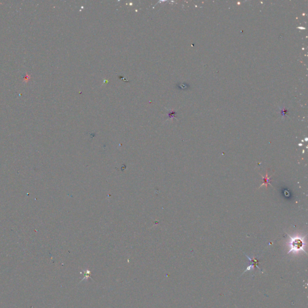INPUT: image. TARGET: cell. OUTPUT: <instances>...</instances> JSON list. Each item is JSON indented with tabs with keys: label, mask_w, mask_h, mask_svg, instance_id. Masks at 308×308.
<instances>
[{
	"label": "cell",
	"mask_w": 308,
	"mask_h": 308,
	"mask_svg": "<svg viewBox=\"0 0 308 308\" xmlns=\"http://www.w3.org/2000/svg\"><path fill=\"white\" fill-rule=\"evenodd\" d=\"M246 256L247 257V258L248 259H249V261H250V265L247 267V270H246V271H247V270H250V268H255H255L257 267L258 268H259V269H260V268L258 267V264H259L258 261L256 258H253L251 259L250 257H248L247 255H246Z\"/></svg>",
	"instance_id": "2"
},
{
	"label": "cell",
	"mask_w": 308,
	"mask_h": 308,
	"mask_svg": "<svg viewBox=\"0 0 308 308\" xmlns=\"http://www.w3.org/2000/svg\"><path fill=\"white\" fill-rule=\"evenodd\" d=\"M260 175L261 176V177H262V178H263V183H262L261 185H260V187H263V186L264 185H265L266 188H267V187H268V185H270V186L272 187V185L270 183V182H271V179H270V178H271V177L273 176V175H271V176H268V172H266V176H265V177H264V176L262 175ZM260 187H259V188H260Z\"/></svg>",
	"instance_id": "3"
},
{
	"label": "cell",
	"mask_w": 308,
	"mask_h": 308,
	"mask_svg": "<svg viewBox=\"0 0 308 308\" xmlns=\"http://www.w3.org/2000/svg\"><path fill=\"white\" fill-rule=\"evenodd\" d=\"M287 235L289 236L290 238V250L288 251V254L290 253L291 252H298L300 251H303L306 254H307L305 250V246H306V242L305 241V238L306 237V235H305L304 237H292L291 235H290L288 234Z\"/></svg>",
	"instance_id": "1"
},
{
	"label": "cell",
	"mask_w": 308,
	"mask_h": 308,
	"mask_svg": "<svg viewBox=\"0 0 308 308\" xmlns=\"http://www.w3.org/2000/svg\"><path fill=\"white\" fill-rule=\"evenodd\" d=\"M281 111H282V116H285L286 113H287V110H285V108H283Z\"/></svg>",
	"instance_id": "4"
}]
</instances>
